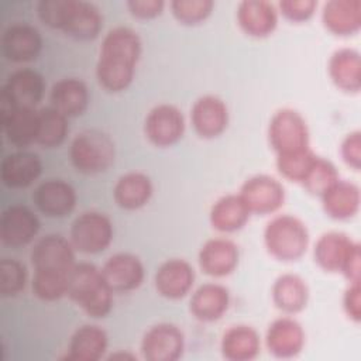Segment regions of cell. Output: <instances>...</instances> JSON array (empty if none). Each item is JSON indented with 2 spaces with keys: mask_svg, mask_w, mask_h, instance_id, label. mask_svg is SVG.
Masks as SVG:
<instances>
[{
  "mask_svg": "<svg viewBox=\"0 0 361 361\" xmlns=\"http://www.w3.org/2000/svg\"><path fill=\"white\" fill-rule=\"evenodd\" d=\"M1 87L8 93L17 107L35 109L42 100L45 82L42 75L37 71L21 68L11 72Z\"/></svg>",
  "mask_w": 361,
  "mask_h": 361,
  "instance_id": "25",
  "label": "cell"
},
{
  "mask_svg": "<svg viewBox=\"0 0 361 361\" xmlns=\"http://www.w3.org/2000/svg\"><path fill=\"white\" fill-rule=\"evenodd\" d=\"M100 271L113 292H130L137 289L145 275L141 259L130 252H117L109 257Z\"/></svg>",
  "mask_w": 361,
  "mask_h": 361,
  "instance_id": "13",
  "label": "cell"
},
{
  "mask_svg": "<svg viewBox=\"0 0 361 361\" xmlns=\"http://www.w3.org/2000/svg\"><path fill=\"white\" fill-rule=\"evenodd\" d=\"M199 265L210 276L221 278L230 275L238 265L240 252L234 241L223 237L207 240L199 251Z\"/></svg>",
  "mask_w": 361,
  "mask_h": 361,
  "instance_id": "19",
  "label": "cell"
},
{
  "mask_svg": "<svg viewBox=\"0 0 361 361\" xmlns=\"http://www.w3.org/2000/svg\"><path fill=\"white\" fill-rule=\"evenodd\" d=\"M329 76L343 92L358 93L361 89V56L354 48H340L329 59Z\"/></svg>",
  "mask_w": 361,
  "mask_h": 361,
  "instance_id": "26",
  "label": "cell"
},
{
  "mask_svg": "<svg viewBox=\"0 0 361 361\" xmlns=\"http://www.w3.org/2000/svg\"><path fill=\"white\" fill-rule=\"evenodd\" d=\"M185 350V336L172 323L151 326L141 340L142 357L148 361H176Z\"/></svg>",
  "mask_w": 361,
  "mask_h": 361,
  "instance_id": "9",
  "label": "cell"
},
{
  "mask_svg": "<svg viewBox=\"0 0 361 361\" xmlns=\"http://www.w3.org/2000/svg\"><path fill=\"white\" fill-rule=\"evenodd\" d=\"M51 106L66 117L80 116L89 104V90L78 78H63L52 85Z\"/></svg>",
  "mask_w": 361,
  "mask_h": 361,
  "instance_id": "29",
  "label": "cell"
},
{
  "mask_svg": "<svg viewBox=\"0 0 361 361\" xmlns=\"http://www.w3.org/2000/svg\"><path fill=\"white\" fill-rule=\"evenodd\" d=\"M309 127L303 116L293 109H279L268 124V141L276 155L310 148Z\"/></svg>",
  "mask_w": 361,
  "mask_h": 361,
  "instance_id": "6",
  "label": "cell"
},
{
  "mask_svg": "<svg viewBox=\"0 0 361 361\" xmlns=\"http://www.w3.org/2000/svg\"><path fill=\"white\" fill-rule=\"evenodd\" d=\"M165 3L162 0H128L127 7L130 13L141 20H149L158 17L164 10Z\"/></svg>",
  "mask_w": 361,
  "mask_h": 361,
  "instance_id": "44",
  "label": "cell"
},
{
  "mask_svg": "<svg viewBox=\"0 0 361 361\" xmlns=\"http://www.w3.org/2000/svg\"><path fill=\"white\" fill-rule=\"evenodd\" d=\"M154 192L149 176L142 172H127L121 175L113 189V197L118 207L137 210L145 206Z\"/></svg>",
  "mask_w": 361,
  "mask_h": 361,
  "instance_id": "32",
  "label": "cell"
},
{
  "mask_svg": "<svg viewBox=\"0 0 361 361\" xmlns=\"http://www.w3.org/2000/svg\"><path fill=\"white\" fill-rule=\"evenodd\" d=\"M113 233V223L104 213L89 210L73 220L69 237L73 248L78 251L97 254L110 245Z\"/></svg>",
  "mask_w": 361,
  "mask_h": 361,
  "instance_id": "7",
  "label": "cell"
},
{
  "mask_svg": "<svg viewBox=\"0 0 361 361\" xmlns=\"http://www.w3.org/2000/svg\"><path fill=\"white\" fill-rule=\"evenodd\" d=\"M102 27V13L93 3L85 0H69L61 27L66 35L75 39L89 41L99 35Z\"/></svg>",
  "mask_w": 361,
  "mask_h": 361,
  "instance_id": "20",
  "label": "cell"
},
{
  "mask_svg": "<svg viewBox=\"0 0 361 361\" xmlns=\"http://www.w3.org/2000/svg\"><path fill=\"white\" fill-rule=\"evenodd\" d=\"M360 188L345 179H338L323 196L322 204L324 213L334 220H347L360 210Z\"/></svg>",
  "mask_w": 361,
  "mask_h": 361,
  "instance_id": "30",
  "label": "cell"
},
{
  "mask_svg": "<svg viewBox=\"0 0 361 361\" xmlns=\"http://www.w3.org/2000/svg\"><path fill=\"white\" fill-rule=\"evenodd\" d=\"M250 210L240 195H226L214 202L210 209V224L223 233H233L245 226Z\"/></svg>",
  "mask_w": 361,
  "mask_h": 361,
  "instance_id": "33",
  "label": "cell"
},
{
  "mask_svg": "<svg viewBox=\"0 0 361 361\" xmlns=\"http://www.w3.org/2000/svg\"><path fill=\"white\" fill-rule=\"evenodd\" d=\"M3 131L10 144L24 148L37 141L38 110L31 107H16L8 117L1 120Z\"/></svg>",
  "mask_w": 361,
  "mask_h": 361,
  "instance_id": "34",
  "label": "cell"
},
{
  "mask_svg": "<svg viewBox=\"0 0 361 361\" xmlns=\"http://www.w3.org/2000/svg\"><path fill=\"white\" fill-rule=\"evenodd\" d=\"M69 157L78 172L94 175L107 171L114 164L116 147L106 133L85 130L73 138Z\"/></svg>",
  "mask_w": 361,
  "mask_h": 361,
  "instance_id": "5",
  "label": "cell"
},
{
  "mask_svg": "<svg viewBox=\"0 0 361 361\" xmlns=\"http://www.w3.org/2000/svg\"><path fill=\"white\" fill-rule=\"evenodd\" d=\"M314 158L316 154L310 148L285 155H276V168L283 178L300 183Z\"/></svg>",
  "mask_w": 361,
  "mask_h": 361,
  "instance_id": "38",
  "label": "cell"
},
{
  "mask_svg": "<svg viewBox=\"0 0 361 361\" xmlns=\"http://www.w3.org/2000/svg\"><path fill=\"white\" fill-rule=\"evenodd\" d=\"M76 190L62 179H48L39 183L32 200L37 209L48 217H65L76 206Z\"/></svg>",
  "mask_w": 361,
  "mask_h": 361,
  "instance_id": "15",
  "label": "cell"
},
{
  "mask_svg": "<svg viewBox=\"0 0 361 361\" xmlns=\"http://www.w3.org/2000/svg\"><path fill=\"white\" fill-rule=\"evenodd\" d=\"M42 49L39 31L28 23H13L1 35L3 55L17 63L37 59Z\"/></svg>",
  "mask_w": 361,
  "mask_h": 361,
  "instance_id": "11",
  "label": "cell"
},
{
  "mask_svg": "<svg viewBox=\"0 0 361 361\" xmlns=\"http://www.w3.org/2000/svg\"><path fill=\"white\" fill-rule=\"evenodd\" d=\"M360 244L341 231L322 234L313 248L316 264L327 272H341L348 257Z\"/></svg>",
  "mask_w": 361,
  "mask_h": 361,
  "instance_id": "18",
  "label": "cell"
},
{
  "mask_svg": "<svg viewBox=\"0 0 361 361\" xmlns=\"http://www.w3.org/2000/svg\"><path fill=\"white\" fill-rule=\"evenodd\" d=\"M144 133L154 145L171 147L185 133V117L173 104H158L148 111L144 121Z\"/></svg>",
  "mask_w": 361,
  "mask_h": 361,
  "instance_id": "10",
  "label": "cell"
},
{
  "mask_svg": "<svg viewBox=\"0 0 361 361\" xmlns=\"http://www.w3.org/2000/svg\"><path fill=\"white\" fill-rule=\"evenodd\" d=\"M309 241L306 224L292 214H279L271 219L264 228L265 248L279 261H298L305 255Z\"/></svg>",
  "mask_w": 361,
  "mask_h": 361,
  "instance_id": "4",
  "label": "cell"
},
{
  "mask_svg": "<svg viewBox=\"0 0 361 361\" xmlns=\"http://www.w3.org/2000/svg\"><path fill=\"white\" fill-rule=\"evenodd\" d=\"M279 13L293 23L307 21L316 11L317 1L314 0H282L278 4Z\"/></svg>",
  "mask_w": 361,
  "mask_h": 361,
  "instance_id": "41",
  "label": "cell"
},
{
  "mask_svg": "<svg viewBox=\"0 0 361 361\" xmlns=\"http://www.w3.org/2000/svg\"><path fill=\"white\" fill-rule=\"evenodd\" d=\"M142 52V42L137 31L130 27H114L103 38L96 63V76L107 92L126 90L135 73Z\"/></svg>",
  "mask_w": 361,
  "mask_h": 361,
  "instance_id": "2",
  "label": "cell"
},
{
  "mask_svg": "<svg viewBox=\"0 0 361 361\" xmlns=\"http://www.w3.org/2000/svg\"><path fill=\"white\" fill-rule=\"evenodd\" d=\"M66 295L90 317H106L113 307V290L102 271L90 262H79L73 267Z\"/></svg>",
  "mask_w": 361,
  "mask_h": 361,
  "instance_id": "3",
  "label": "cell"
},
{
  "mask_svg": "<svg viewBox=\"0 0 361 361\" xmlns=\"http://www.w3.org/2000/svg\"><path fill=\"white\" fill-rule=\"evenodd\" d=\"M212 0H173L171 10L173 17L186 25H195L204 21L213 11Z\"/></svg>",
  "mask_w": 361,
  "mask_h": 361,
  "instance_id": "39",
  "label": "cell"
},
{
  "mask_svg": "<svg viewBox=\"0 0 361 361\" xmlns=\"http://www.w3.org/2000/svg\"><path fill=\"white\" fill-rule=\"evenodd\" d=\"M306 336L302 324L283 316L275 319L267 329L265 344L268 351L276 358H293L305 347Z\"/></svg>",
  "mask_w": 361,
  "mask_h": 361,
  "instance_id": "14",
  "label": "cell"
},
{
  "mask_svg": "<svg viewBox=\"0 0 361 361\" xmlns=\"http://www.w3.org/2000/svg\"><path fill=\"white\" fill-rule=\"evenodd\" d=\"M343 309L355 323L361 320V286L360 282H348L343 295Z\"/></svg>",
  "mask_w": 361,
  "mask_h": 361,
  "instance_id": "43",
  "label": "cell"
},
{
  "mask_svg": "<svg viewBox=\"0 0 361 361\" xmlns=\"http://www.w3.org/2000/svg\"><path fill=\"white\" fill-rule=\"evenodd\" d=\"M230 292L224 285L207 282L200 285L192 295L189 309L200 322H216L228 309Z\"/></svg>",
  "mask_w": 361,
  "mask_h": 361,
  "instance_id": "24",
  "label": "cell"
},
{
  "mask_svg": "<svg viewBox=\"0 0 361 361\" xmlns=\"http://www.w3.org/2000/svg\"><path fill=\"white\" fill-rule=\"evenodd\" d=\"M69 0H41L37 6L38 18L49 28L61 30Z\"/></svg>",
  "mask_w": 361,
  "mask_h": 361,
  "instance_id": "40",
  "label": "cell"
},
{
  "mask_svg": "<svg viewBox=\"0 0 361 361\" xmlns=\"http://www.w3.org/2000/svg\"><path fill=\"white\" fill-rule=\"evenodd\" d=\"M155 289L166 299H180L195 283L193 267L182 258H171L159 265L154 276Z\"/></svg>",
  "mask_w": 361,
  "mask_h": 361,
  "instance_id": "17",
  "label": "cell"
},
{
  "mask_svg": "<svg viewBox=\"0 0 361 361\" xmlns=\"http://www.w3.org/2000/svg\"><path fill=\"white\" fill-rule=\"evenodd\" d=\"M220 350L228 361H251L261 350L259 334L248 324H234L223 333Z\"/></svg>",
  "mask_w": 361,
  "mask_h": 361,
  "instance_id": "27",
  "label": "cell"
},
{
  "mask_svg": "<svg viewBox=\"0 0 361 361\" xmlns=\"http://www.w3.org/2000/svg\"><path fill=\"white\" fill-rule=\"evenodd\" d=\"M107 344V333L100 326L83 324L72 334L65 358L71 361H97L104 355Z\"/></svg>",
  "mask_w": 361,
  "mask_h": 361,
  "instance_id": "28",
  "label": "cell"
},
{
  "mask_svg": "<svg viewBox=\"0 0 361 361\" xmlns=\"http://www.w3.org/2000/svg\"><path fill=\"white\" fill-rule=\"evenodd\" d=\"M340 155L343 161L353 168L360 171L361 168V133L358 130L347 134L340 145Z\"/></svg>",
  "mask_w": 361,
  "mask_h": 361,
  "instance_id": "42",
  "label": "cell"
},
{
  "mask_svg": "<svg viewBox=\"0 0 361 361\" xmlns=\"http://www.w3.org/2000/svg\"><path fill=\"white\" fill-rule=\"evenodd\" d=\"M42 172L39 157L30 151H16L6 155L0 165V176L4 186L23 189L32 185Z\"/></svg>",
  "mask_w": 361,
  "mask_h": 361,
  "instance_id": "22",
  "label": "cell"
},
{
  "mask_svg": "<svg viewBox=\"0 0 361 361\" xmlns=\"http://www.w3.org/2000/svg\"><path fill=\"white\" fill-rule=\"evenodd\" d=\"M237 23L250 37L271 35L278 25V10L271 1L244 0L237 7Z\"/></svg>",
  "mask_w": 361,
  "mask_h": 361,
  "instance_id": "21",
  "label": "cell"
},
{
  "mask_svg": "<svg viewBox=\"0 0 361 361\" xmlns=\"http://www.w3.org/2000/svg\"><path fill=\"white\" fill-rule=\"evenodd\" d=\"M27 283V269L16 258H3L0 261V295L3 298L17 296Z\"/></svg>",
  "mask_w": 361,
  "mask_h": 361,
  "instance_id": "37",
  "label": "cell"
},
{
  "mask_svg": "<svg viewBox=\"0 0 361 361\" xmlns=\"http://www.w3.org/2000/svg\"><path fill=\"white\" fill-rule=\"evenodd\" d=\"M190 121L202 138L219 137L228 124V109L226 103L214 96H200L190 109Z\"/></svg>",
  "mask_w": 361,
  "mask_h": 361,
  "instance_id": "16",
  "label": "cell"
},
{
  "mask_svg": "<svg viewBox=\"0 0 361 361\" xmlns=\"http://www.w3.org/2000/svg\"><path fill=\"white\" fill-rule=\"evenodd\" d=\"M338 179V172L334 164L316 155L300 183L310 195L322 197Z\"/></svg>",
  "mask_w": 361,
  "mask_h": 361,
  "instance_id": "36",
  "label": "cell"
},
{
  "mask_svg": "<svg viewBox=\"0 0 361 361\" xmlns=\"http://www.w3.org/2000/svg\"><path fill=\"white\" fill-rule=\"evenodd\" d=\"M327 31L338 37L354 35L361 28V0H330L322 10Z\"/></svg>",
  "mask_w": 361,
  "mask_h": 361,
  "instance_id": "23",
  "label": "cell"
},
{
  "mask_svg": "<svg viewBox=\"0 0 361 361\" xmlns=\"http://www.w3.org/2000/svg\"><path fill=\"white\" fill-rule=\"evenodd\" d=\"M68 134V117L52 106L38 110L37 144L45 148L59 147Z\"/></svg>",
  "mask_w": 361,
  "mask_h": 361,
  "instance_id": "35",
  "label": "cell"
},
{
  "mask_svg": "<svg viewBox=\"0 0 361 361\" xmlns=\"http://www.w3.org/2000/svg\"><path fill=\"white\" fill-rule=\"evenodd\" d=\"M250 213L271 214L279 210L285 202V188L282 183L269 175H254L248 178L240 193Z\"/></svg>",
  "mask_w": 361,
  "mask_h": 361,
  "instance_id": "8",
  "label": "cell"
},
{
  "mask_svg": "<svg viewBox=\"0 0 361 361\" xmlns=\"http://www.w3.org/2000/svg\"><path fill=\"white\" fill-rule=\"evenodd\" d=\"M272 302L286 314L302 312L309 300V288L303 278L296 274H282L272 285Z\"/></svg>",
  "mask_w": 361,
  "mask_h": 361,
  "instance_id": "31",
  "label": "cell"
},
{
  "mask_svg": "<svg viewBox=\"0 0 361 361\" xmlns=\"http://www.w3.org/2000/svg\"><path fill=\"white\" fill-rule=\"evenodd\" d=\"M39 230V220L37 214L27 206H8L0 221V238L4 245L23 247L30 244Z\"/></svg>",
  "mask_w": 361,
  "mask_h": 361,
  "instance_id": "12",
  "label": "cell"
},
{
  "mask_svg": "<svg viewBox=\"0 0 361 361\" xmlns=\"http://www.w3.org/2000/svg\"><path fill=\"white\" fill-rule=\"evenodd\" d=\"M30 258L34 267V295L45 302L65 296L71 272L76 265L71 240L59 234H47L34 244Z\"/></svg>",
  "mask_w": 361,
  "mask_h": 361,
  "instance_id": "1",
  "label": "cell"
}]
</instances>
